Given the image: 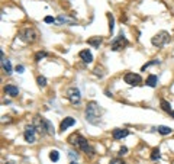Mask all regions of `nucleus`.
Returning <instances> with one entry per match:
<instances>
[{"mask_svg": "<svg viewBox=\"0 0 174 164\" xmlns=\"http://www.w3.org/2000/svg\"><path fill=\"white\" fill-rule=\"evenodd\" d=\"M147 86H149V87H157L158 84V77L155 76V74H151V76H148L147 78Z\"/></svg>", "mask_w": 174, "mask_h": 164, "instance_id": "obj_18", "label": "nucleus"}, {"mask_svg": "<svg viewBox=\"0 0 174 164\" xmlns=\"http://www.w3.org/2000/svg\"><path fill=\"white\" fill-rule=\"evenodd\" d=\"M170 33L165 32V31H161V32H158L157 35H154L151 39V42L154 47H157V48H160V47H164V45L167 44L170 41Z\"/></svg>", "mask_w": 174, "mask_h": 164, "instance_id": "obj_5", "label": "nucleus"}, {"mask_svg": "<svg viewBox=\"0 0 174 164\" xmlns=\"http://www.w3.org/2000/svg\"><path fill=\"white\" fill-rule=\"evenodd\" d=\"M2 66H3V71H5L7 76H10L12 74V64L9 60H6V58H3L2 60Z\"/></svg>", "mask_w": 174, "mask_h": 164, "instance_id": "obj_17", "label": "nucleus"}, {"mask_svg": "<svg viewBox=\"0 0 174 164\" xmlns=\"http://www.w3.org/2000/svg\"><path fill=\"white\" fill-rule=\"evenodd\" d=\"M68 142H70L71 145H76V147H78L80 150H83L84 153H90V154L94 153V150L89 145L87 139L84 137H81L80 134H71L70 137H68Z\"/></svg>", "mask_w": 174, "mask_h": 164, "instance_id": "obj_2", "label": "nucleus"}, {"mask_svg": "<svg viewBox=\"0 0 174 164\" xmlns=\"http://www.w3.org/2000/svg\"><path fill=\"white\" fill-rule=\"evenodd\" d=\"M126 153H128V148H126V147H122L119 150V155H125Z\"/></svg>", "mask_w": 174, "mask_h": 164, "instance_id": "obj_28", "label": "nucleus"}, {"mask_svg": "<svg viewBox=\"0 0 174 164\" xmlns=\"http://www.w3.org/2000/svg\"><path fill=\"white\" fill-rule=\"evenodd\" d=\"M19 38L23 42H26V44H33L38 39V32L33 28H25V29H22L19 32Z\"/></svg>", "mask_w": 174, "mask_h": 164, "instance_id": "obj_4", "label": "nucleus"}, {"mask_svg": "<svg viewBox=\"0 0 174 164\" xmlns=\"http://www.w3.org/2000/svg\"><path fill=\"white\" fill-rule=\"evenodd\" d=\"M76 124V119L74 118H71V116H68V118H65L62 122H61V125H60V131L61 132H64L67 128H70V126H73Z\"/></svg>", "mask_w": 174, "mask_h": 164, "instance_id": "obj_11", "label": "nucleus"}, {"mask_svg": "<svg viewBox=\"0 0 174 164\" xmlns=\"http://www.w3.org/2000/svg\"><path fill=\"white\" fill-rule=\"evenodd\" d=\"M158 63H160V61H157V60H154V61H149V63H147V64H145V66L142 67V71H145L148 68V67L149 66H154V64H158Z\"/></svg>", "mask_w": 174, "mask_h": 164, "instance_id": "obj_25", "label": "nucleus"}, {"mask_svg": "<svg viewBox=\"0 0 174 164\" xmlns=\"http://www.w3.org/2000/svg\"><path fill=\"white\" fill-rule=\"evenodd\" d=\"M160 157H161V154H160V150H158V148L152 150V153H151V160H152V161H157V160H160Z\"/></svg>", "mask_w": 174, "mask_h": 164, "instance_id": "obj_21", "label": "nucleus"}, {"mask_svg": "<svg viewBox=\"0 0 174 164\" xmlns=\"http://www.w3.org/2000/svg\"><path fill=\"white\" fill-rule=\"evenodd\" d=\"M123 80H125L126 84H129V86H134V87H136V86H139L142 83V78L139 74H135V73H126L125 77H123Z\"/></svg>", "mask_w": 174, "mask_h": 164, "instance_id": "obj_7", "label": "nucleus"}, {"mask_svg": "<svg viewBox=\"0 0 174 164\" xmlns=\"http://www.w3.org/2000/svg\"><path fill=\"white\" fill-rule=\"evenodd\" d=\"M35 124H36V129L41 134H48V135H54V125L49 122L48 119H45L42 116H36L35 118Z\"/></svg>", "mask_w": 174, "mask_h": 164, "instance_id": "obj_3", "label": "nucleus"}, {"mask_svg": "<svg viewBox=\"0 0 174 164\" xmlns=\"http://www.w3.org/2000/svg\"><path fill=\"white\" fill-rule=\"evenodd\" d=\"M36 126L35 125H28L26 128H25V134H23V137H25V141L29 142V144H33L35 142V139H36Z\"/></svg>", "mask_w": 174, "mask_h": 164, "instance_id": "obj_9", "label": "nucleus"}, {"mask_svg": "<svg viewBox=\"0 0 174 164\" xmlns=\"http://www.w3.org/2000/svg\"><path fill=\"white\" fill-rule=\"evenodd\" d=\"M57 21H58V23H61V25H64V23H67V25H74V23H76V21H74L73 17H68V16H65V15H60V16L57 17Z\"/></svg>", "mask_w": 174, "mask_h": 164, "instance_id": "obj_15", "label": "nucleus"}, {"mask_svg": "<svg viewBox=\"0 0 174 164\" xmlns=\"http://www.w3.org/2000/svg\"><path fill=\"white\" fill-rule=\"evenodd\" d=\"M67 99L70 100L73 105H78L80 103V100H81V93H80V90L77 87H70L67 90Z\"/></svg>", "mask_w": 174, "mask_h": 164, "instance_id": "obj_6", "label": "nucleus"}, {"mask_svg": "<svg viewBox=\"0 0 174 164\" xmlns=\"http://www.w3.org/2000/svg\"><path fill=\"white\" fill-rule=\"evenodd\" d=\"M49 158H51V161H54V163H57V161L60 160V153H58L57 150H52V151L49 153Z\"/></svg>", "mask_w": 174, "mask_h": 164, "instance_id": "obj_20", "label": "nucleus"}, {"mask_svg": "<svg viewBox=\"0 0 174 164\" xmlns=\"http://www.w3.org/2000/svg\"><path fill=\"white\" fill-rule=\"evenodd\" d=\"M129 135V131L128 129H120V128H116V129H113V132H112V137L115 138V139H122V138H125Z\"/></svg>", "mask_w": 174, "mask_h": 164, "instance_id": "obj_10", "label": "nucleus"}, {"mask_svg": "<svg viewBox=\"0 0 174 164\" xmlns=\"http://www.w3.org/2000/svg\"><path fill=\"white\" fill-rule=\"evenodd\" d=\"M44 21H45L47 23H54L55 22V19L52 16H45V19H44Z\"/></svg>", "mask_w": 174, "mask_h": 164, "instance_id": "obj_27", "label": "nucleus"}, {"mask_svg": "<svg viewBox=\"0 0 174 164\" xmlns=\"http://www.w3.org/2000/svg\"><path fill=\"white\" fill-rule=\"evenodd\" d=\"M36 83H38L39 87H45V86H47V78L44 76H39L38 78H36Z\"/></svg>", "mask_w": 174, "mask_h": 164, "instance_id": "obj_23", "label": "nucleus"}, {"mask_svg": "<svg viewBox=\"0 0 174 164\" xmlns=\"http://www.w3.org/2000/svg\"><path fill=\"white\" fill-rule=\"evenodd\" d=\"M78 55H80V58H81L86 64H90V63L93 61V55L89 49H83V51H80V54Z\"/></svg>", "mask_w": 174, "mask_h": 164, "instance_id": "obj_12", "label": "nucleus"}, {"mask_svg": "<svg viewBox=\"0 0 174 164\" xmlns=\"http://www.w3.org/2000/svg\"><path fill=\"white\" fill-rule=\"evenodd\" d=\"M68 155H70V158H77V157H78V154L74 153V151H70V154H68Z\"/></svg>", "mask_w": 174, "mask_h": 164, "instance_id": "obj_29", "label": "nucleus"}, {"mask_svg": "<svg viewBox=\"0 0 174 164\" xmlns=\"http://www.w3.org/2000/svg\"><path fill=\"white\" fill-rule=\"evenodd\" d=\"M126 45H128V39L123 36V33L120 32L119 36L112 41V51H120V49L125 48Z\"/></svg>", "mask_w": 174, "mask_h": 164, "instance_id": "obj_8", "label": "nucleus"}, {"mask_svg": "<svg viewBox=\"0 0 174 164\" xmlns=\"http://www.w3.org/2000/svg\"><path fill=\"white\" fill-rule=\"evenodd\" d=\"M5 92L9 96H12V97H16L17 94H19V89L16 87V86H13V84H7L5 87Z\"/></svg>", "mask_w": 174, "mask_h": 164, "instance_id": "obj_13", "label": "nucleus"}, {"mask_svg": "<svg viewBox=\"0 0 174 164\" xmlns=\"http://www.w3.org/2000/svg\"><path fill=\"white\" fill-rule=\"evenodd\" d=\"M103 115V109L96 102H90L86 106V120L93 125H97L100 122V118Z\"/></svg>", "mask_w": 174, "mask_h": 164, "instance_id": "obj_1", "label": "nucleus"}, {"mask_svg": "<svg viewBox=\"0 0 174 164\" xmlns=\"http://www.w3.org/2000/svg\"><path fill=\"white\" fill-rule=\"evenodd\" d=\"M108 17H109V31H110V33L113 32V22H115V19H113V16L109 13L108 15Z\"/></svg>", "mask_w": 174, "mask_h": 164, "instance_id": "obj_24", "label": "nucleus"}, {"mask_svg": "<svg viewBox=\"0 0 174 164\" xmlns=\"http://www.w3.org/2000/svg\"><path fill=\"white\" fill-rule=\"evenodd\" d=\"M157 131L161 134V135H168V134H171L173 132V129L170 128V126H164V125H160L157 126Z\"/></svg>", "mask_w": 174, "mask_h": 164, "instance_id": "obj_19", "label": "nucleus"}, {"mask_svg": "<svg viewBox=\"0 0 174 164\" xmlns=\"http://www.w3.org/2000/svg\"><path fill=\"white\" fill-rule=\"evenodd\" d=\"M109 164H125V161H123V160H120V158H113V160H110V161H109Z\"/></svg>", "mask_w": 174, "mask_h": 164, "instance_id": "obj_26", "label": "nucleus"}, {"mask_svg": "<svg viewBox=\"0 0 174 164\" xmlns=\"http://www.w3.org/2000/svg\"><path fill=\"white\" fill-rule=\"evenodd\" d=\"M47 55H48V52H47V51H39V52H36V54H35V61H41L42 58H45Z\"/></svg>", "mask_w": 174, "mask_h": 164, "instance_id": "obj_22", "label": "nucleus"}, {"mask_svg": "<svg viewBox=\"0 0 174 164\" xmlns=\"http://www.w3.org/2000/svg\"><path fill=\"white\" fill-rule=\"evenodd\" d=\"M70 164H77V163H76V161H71V163H70Z\"/></svg>", "mask_w": 174, "mask_h": 164, "instance_id": "obj_31", "label": "nucleus"}, {"mask_svg": "<svg viewBox=\"0 0 174 164\" xmlns=\"http://www.w3.org/2000/svg\"><path fill=\"white\" fill-rule=\"evenodd\" d=\"M160 105H161V109L164 110V112H167V113H170V115L173 116L174 119V110L171 109V105L167 102V100H164V99H161V102H160Z\"/></svg>", "mask_w": 174, "mask_h": 164, "instance_id": "obj_14", "label": "nucleus"}, {"mask_svg": "<svg viewBox=\"0 0 174 164\" xmlns=\"http://www.w3.org/2000/svg\"><path fill=\"white\" fill-rule=\"evenodd\" d=\"M23 70H25V67H23V66H16V71H17V73H23Z\"/></svg>", "mask_w": 174, "mask_h": 164, "instance_id": "obj_30", "label": "nucleus"}, {"mask_svg": "<svg viewBox=\"0 0 174 164\" xmlns=\"http://www.w3.org/2000/svg\"><path fill=\"white\" fill-rule=\"evenodd\" d=\"M102 36H93V38L90 39H87V44L89 45H92V47H94V48H99V45L102 44Z\"/></svg>", "mask_w": 174, "mask_h": 164, "instance_id": "obj_16", "label": "nucleus"}]
</instances>
